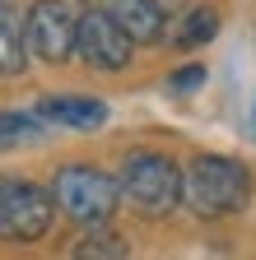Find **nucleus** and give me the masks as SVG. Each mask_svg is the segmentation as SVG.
<instances>
[{
    "mask_svg": "<svg viewBox=\"0 0 256 260\" xmlns=\"http://www.w3.org/2000/svg\"><path fill=\"white\" fill-rule=\"evenodd\" d=\"M28 60V47H23V14L0 0V75H19Z\"/></svg>",
    "mask_w": 256,
    "mask_h": 260,
    "instance_id": "9",
    "label": "nucleus"
},
{
    "mask_svg": "<svg viewBox=\"0 0 256 260\" xmlns=\"http://www.w3.org/2000/svg\"><path fill=\"white\" fill-rule=\"evenodd\" d=\"M214 32H219V14H214L210 5H201V10H191V14L182 19V28H177V38H173V42H177L182 51H191V47L210 42Z\"/></svg>",
    "mask_w": 256,
    "mask_h": 260,
    "instance_id": "11",
    "label": "nucleus"
},
{
    "mask_svg": "<svg viewBox=\"0 0 256 260\" xmlns=\"http://www.w3.org/2000/svg\"><path fill=\"white\" fill-rule=\"evenodd\" d=\"M75 32H79V19L66 0H38L23 19V47L47 65H61L75 56Z\"/></svg>",
    "mask_w": 256,
    "mask_h": 260,
    "instance_id": "5",
    "label": "nucleus"
},
{
    "mask_svg": "<svg viewBox=\"0 0 256 260\" xmlns=\"http://www.w3.org/2000/svg\"><path fill=\"white\" fill-rule=\"evenodd\" d=\"M117 190L145 218H163L182 200V172H177V162L163 158V153H131V158H126V168H121Z\"/></svg>",
    "mask_w": 256,
    "mask_h": 260,
    "instance_id": "3",
    "label": "nucleus"
},
{
    "mask_svg": "<svg viewBox=\"0 0 256 260\" xmlns=\"http://www.w3.org/2000/svg\"><path fill=\"white\" fill-rule=\"evenodd\" d=\"M75 51L93 70H121V65L131 60V38H126L103 10H89L79 19V32H75Z\"/></svg>",
    "mask_w": 256,
    "mask_h": 260,
    "instance_id": "6",
    "label": "nucleus"
},
{
    "mask_svg": "<svg viewBox=\"0 0 256 260\" xmlns=\"http://www.w3.org/2000/svg\"><path fill=\"white\" fill-rule=\"evenodd\" d=\"M38 135V121L23 116V112H0V149H14L23 140Z\"/></svg>",
    "mask_w": 256,
    "mask_h": 260,
    "instance_id": "12",
    "label": "nucleus"
},
{
    "mask_svg": "<svg viewBox=\"0 0 256 260\" xmlns=\"http://www.w3.org/2000/svg\"><path fill=\"white\" fill-rule=\"evenodd\" d=\"M205 84V65H186V70H177L173 79H168V88L173 93H186V88H201Z\"/></svg>",
    "mask_w": 256,
    "mask_h": 260,
    "instance_id": "13",
    "label": "nucleus"
},
{
    "mask_svg": "<svg viewBox=\"0 0 256 260\" xmlns=\"http://www.w3.org/2000/svg\"><path fill=\"white\" fill-rule=\"evenodd\" d=\"M98 10L131 42H154L158 32H163V10H158V0H98Z\"/></svg>",
    "mask_w": 256,
    "mask_h": 260,
    "instance_id": "7",
    "label": "nucleus"
},
{
    "mask_svg": "<svg viewBox=\"0 0 256 260\" xmlns=\"http://www.w3.org/2000/svg\"><path fill=\"white\" fill-rule=\"evenodd\" d=\"M121 200L117 190V177H107L103 168H89V162H66L56 172V186H51V205H61V214H70L75 223L84 228H98L112 218Z\"/></svg>",
    "mask_w": 256,
    "mask_h": 260,
    "instance_id": "2",
    "label": "nucleus"
},
{
    "mask_svg": "<svg viewBox=\"0 0 256 260\" xmlns=\"http://www.w3.org/2000/svg\"><path fill=\"white\" fill-rule=\"evenodd\" d=\"M51 195L23 177H0V237L5 242H38L51 228Z\"/></svg>",
    "mask_w": 256,
    "mask_h": 260,
    "instance_id": "4",
    "label": "nucleus"
},
{
    "mask_svg": "<svg viewBox=\"0 0 256 260\" xmlns=\"http://www.w3.org/2000/svg\"><path fill=\"white\" fill-rule=\"evenodd\" d=\"M38 121L51 125H70V130H93L107 121V107L98 98H42L38 103Z\"/></svg>",
    "mask_w": 256,
    "mask_h": 260,
    "instance_id": "8",
    "label": "nucleus"
},
{
    "mask_svg": "<svg viewBox=\"0 0 256 260\" xmlns=\"http://www.w3.org/2000/svg\"><path fill=\"white\" fill-rule=\"evenodd\" d=\"M75 260H126V237L98 223L75 242Z\"/></svg>",
    "mask_w": 256,
    "mask_h": 260,
    "instance_id": "10",
    "label": "nucleus"
},
{
    "mask_svg": "<svg viewBox=\"0 0 256 260\" xmlns=\"http://www.w3.org/2000/svg\"><path fill=\"white\" fill-rule=\"evenodd\" d=\"M247 168L238 158H223V153H201L186 162L182 172V200L196 218H223V214H238L247 205Z\"/></svg>",
    "mask_w": 256,
    "mask_h": 260,
    "instance_id": "1",
    "label": "nucleus"
}]
</instances>
